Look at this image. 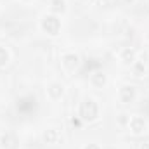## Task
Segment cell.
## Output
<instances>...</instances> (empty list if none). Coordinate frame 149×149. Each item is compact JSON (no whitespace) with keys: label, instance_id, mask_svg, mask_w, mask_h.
I'll use <instances>...</instances> for the list:
<instances>
[{"label":"cell","instance_id":"6da1fadb","mask_svg":"<svg viewBox=\"0 0 149 149\" xmlns=\"http://www.w3.org/2000/svg\"><path fill=\"white\" fill-rule=\"evenodd\" d=\"M76 116L80 118L81 123L85 125H92L95 123L99 118H101V106H99V101L92 95H85L81 97V101L78 102V108H76Z\"/></svg>","mask_w":149,"mask_h":149},{"label":"cell","instance_id":"277c9868","mask_svg":"<svg viewBox=\"0 0 149 149\" xmlns=\"http://www.w3.org/2000/svg\"><path fill=\"white\" fill-rule=\"evenodd\" d=\"M61 66H63L64 71L73 73V71H76L81 66V56L78 52H74V50L63 52V56H61Z\"/></svg>","mask_w":149,"mask_h":149},{"label":"cell","instance_id":"3957f363","mask_svg":"<svg viewBox=\"0 0 149 149\" xmlns=\"http://www.w3.org/2000/svg\"><path fill=\"white\" fill-rule=\"evenodd\" d=\"M116 97H118V102L123 104V106L134 104L135 99H137V88H135V85H132V83H121L118 87Z\"/></svg>","mask_w":149,"mask_h":149},{"label":"cell","instance_id":"ac0fdd59","mask_svg":"<svg viewBox=\"0 0 149 149\" xmlns=\"http://www.w3.org/2000/svg\"><path fill=\"white\" fill-rule=\"evenodd\" d=\"M99 2H109V0H99Z\"/></svg>","mask_w":149,"mask_h":149},{"label":"cell","instance_id":"8fae6325","mask_svg":"<svg viewBox=\"0 0 149 149\" xmlns=\"http://www.w3.org/2000/svg\"><path fill=\"white\" fill-rule=\"evenodd\" d=\"M118 57H120V61H121L123 64L130 66V64L137 59V50H135V47H123V49L118 52Z\"/></svg>","mask_w":149,"mask_h":149},{"label":"cell","instance_id":"30bf717a","mask_svg":"<svg viewBox=\"0 0 149 149\" xmlns=\"http://www.w3.org/2000/svg\"><path fill=\"white\" fill-rule=\"evenodd\" d=\"M88 81H90V85H92L94 88H104L106 83H108V74L104 73L102 70H95V71L90 73Z\"/></svg>","mask_w":149,"mask_h":149},{"label":"cell","instance_id":"9a60e30c","mask_svg":"<svg viewBox=\"0 0 149 149\" xmlns=\"http://www.w3.org/2000/svg\"><path fill=\"white\" fill-rule=\"evenodd\" d=\"M128 120H130V114H127V113H120V114L116 116V123H118L120 127H123V128H127Z\"/></svg>","mask_w":149,"mask_h":149},{"label":"cell","instance_id":"4fadbf2b","mask_svg":"<svg viewBox=\"0 0 149 149\" xmlns=\"http://www.w3.org/2000/svg\"><path fill=\"white\" fill-rule=\"evenodd\" d=\"M66 10H68V2L66 0H49V12L61 16Z\"/></svg>","mask_w":149,"mask_h":149},{"label":"cell","instance_id":"52a82bcc","mask_svg":"<svg viewBox=\"0 0 149 149\" xmlns=\"http://www.w3.org/2000/svg\"><path fill=\"white\" fill-rule=\"evenodd\" d=\"M0 149H21V139L16 132L5 130L0 134Z\"/></svg>","mask_w":149,"mask_h":149},{"label":"cell","instance_id":"d6986e66","mask_svg":"<svg viewBox=\"0 0 149 149\" xmlns=\"http://www.w3.org/2000/svg\"><path fill=\"white\" fill-rule=\"evenodd\" d=\"M144 2H149V0H144Z\"/></svg>","mask_w":149,"mask_h":149},{"label":"cell","instance_id":"7a4b0ae2","mask_svg":"<svg viewBox=\"0 0 149 149\" xmlns=\"http://www.w3.org/2000/svg\"><path fill=\"white\" fill-rule=\"evenodd\" d=\"M38 28L40 31L49 38H56L61 35V30H63V19L61 16L57 14H52V12H45L40 21H38Z\"/></svg>","mask_w":149,"mask_h":149},{"label":"cell","instance_id":"e0dca14e","mask_svg":"<svg viewBox=\"0 0 149 149\" xmlns=\"http://www.w3.org/2000/svg\"><path fill=\"white\" fill-rule=\"evenodd\" d=\"M139 149H149V142H141L139 144Z\"/></svg>","mask_w":149,"mask_h":149},{"label":"cell","instance_id":"ffe728a7","mask_svg":"<svg viewBox=\"0 0 149 149\" xmlns=\"http://www.w3.org/2000/svg\"><path fill=\"white\" fill-rule=\"evenodd\" d=\"M26 2H28V0H26Z\"/></svg>","mask_w":149,"mask_h":149},{"label":"cell","instance_id":"2e32d148","mask_svg":"<svg viewBox=\"0 0 149 149\" xmlns=\"http://www.w3.org/2000/svg\"><path fill=\"white\" fill-rule=\"evenodd\" d=\"M81 149H102V148H101L97 142H87V144H85Z\"/></svg>","mask_w":149,"mask_h":149},{"label":"cell","instance_id":"ba28073f","mask_svg":"<svg viewBox=\"0 0 149 149\" xmlns=\"http://www.w3.org/2000/svg\"><path fill=\"white\" fill-rule=\"evenodd\" d=\"M42 141H43V144H47V146H57L59 141H61V132H59V128H56V127H47V128L42 132Z\"/></svg>","mask_w":149,"mask_h":149},{"label":"cell","instance_id":"7c38bea8","mask_svg":"<svg viewBox=\"0 0 149 149\" xmlns=\"http://www.w3.org/2000/svg\"><path fill=\"white\" fill-rule=\"evenodd\" d=\"M35 106H37V99L33 95H24V97L17 99V102H16V108L19 113H26V108L33 109Z\"/></svg>","mask_w":149,"mask_h":149},{"label":"cell","instance_id":"5b68a950","mask_svg":"<svg viewBox=\"0 0 149 149\" xmlns=\"http://www.w3.org/2000/svg\"><path fill=\"white\" fill-rule=\"evenodd\" d=\"M128 132L135 137L139 135H144L148 132V120L142 116V114H132L130 120H128V125H127Z\"/></svg>","mask_w":149,"mask_h":149},{"label":"cell","instance_id":"5bb4252c","mask_svg":"<svg viewBox=\"0 0 149 149\" xmlns=\"http://www.w3.org/2000/svg\"><path fill=\"white\" fill-rule=\"evenodd\" d=\"M10 50L5 47V45H0V70H3V68H7L9 66V63H10Z\"/></svg>","mask_w":149,"mask_h":149},{"label":"cell","instance_id":"9c48e42d","mask_svg":"<svg viewBox=\"0 0 149 149\" xmlns=\"http://www.w3.org/2000/svg\"><path fill=\"white\" fill-rule=\"evenodd\" d=\"M130 71H132V76L137 78V80L146 78V74H148V64H146V61H142V59L137 57V59L130 64Z\"/></svg>","mask_w":149,"mask_h":149},{"label":"cell","instance_id":"8992f818","mask_svg":"<svg viewBox=\"0 0 149 149\" xmlns=\"http://www.w3.org/2000/svg\"><path fill=\"white\" fill-rule=\"evenodd\" d=\"M45 94L50 101H61L66 94V85L61 81V80H50L45 87Z\"/></svg>","mask_w":149,"mask_h":149}]
</instances>
